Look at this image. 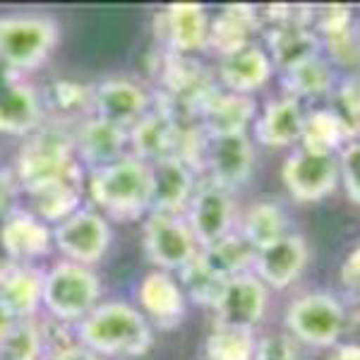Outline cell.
I'll list each match as a JSON object with an SVG mask.
<instances>
[{
  "label": "cell",
  "mask_w": 360,
  "mask_h": 360,
  "mask_svg": "<svg viewBox=\"0 0 360 360\" xmlns=\"http://www.w3.org/2000/svg\"><path fill=\"white\" fill-rule=\"evenodd\" d=\"M41 118L34 89L17 77V70L0 63V132L27 135Z\"/></svg>",
  "instance_id": "4fadbf2b"
},
{
  "label": "cell",
  "mask_w": 360,
  "mask_h": 360,
  "mask_svg": "<svg viewBox=\"0 0 360 360\" xmlns=\"http://www.w3.org/2000/svg\"><path fill=\"white\" fill-rule=\"evenodd\" d=\"M53 360H101L96 353H91L89 348H82V346H68L63 351H58Z\"/></svg>",
  "instance_id": "ee69618b"
},
{
  "label": "cell",
  "mask_w": 360,
  "mask_h": 360,
  "mask_svg": "<svg viewBox=\"0 0 360 360\" xmlns=\"http://www.w3.org/2000/svg\"><path fill=\"white\" fill-rule=\"evenodd\" d=\"M252 360H305V358L293 339L271 336V339H264L262 344H257Z\"/></svg>",
  "instance_id": "74e56055"
},
{
  "label": "cell",
  "mask_w": 360,
  "mask_h": 360,
  "mask_svg": "<svg viewBox=\"0 0 360 360\" xmlns=\"http://www.w3.org/2000/svg\"><path fill=\"white\" fill-rule=\"evenodd\" d=\"M332 111L336 118L341 120V125L346 127L348 137H356L358 127H360V91H358L356 75L341 82L339 91H336V96H334Z\"/></svg>",
  "instance_id": "836d02e7"
},
{
  "label": "cell",
  "mask_w": 360,
  "mask_h": 360,
  "mask_svg": "<svg viewBox=\"0 0 360 360\" xmlns=\"http://www.w3.org/2000/svg\"><path fill=\"white\" fill-rule=\"evenodd\" d=\"M91 103L96 108V118L108 120L113 125H135L149 108V94L137 82L125 77H111L91 91Z\"/></svg>",
  "instance_id": "9a60e30c"
},
{
  "label": "cell",
  "mask_w": 360,
  "mask_h": 360,
  "mask_svg": "<svg viewBox=\"0 0 360 360\" xmlns=\"http://www.w3.org/2000/svg\"><path fill=\"white\" fill-rule=\"evenodd\" d=\"M266 49H269L266 56H269L271 65L286 70L303 60H310V58H317L322 51V39L310 27L278 25L271 27L266 34Z\"/></svg>",
  "instance_id": "cb8c5ba5"
},
{
  "label": "cell",
  "mask_w": 360,
  "mask_h": 360,
  "mask_svg": "<svg viewBox=\"0 0 360 360\" xmlns=\"http://www.w3.org/2000/svg\"><path fill=\"white\" fill-rule=\"evenodd\" d=\"M271 77V60L259 46L248 44L245 49L236 51L231 56H224L219 68V79L231 94H245L257 91Z\"/></svg>",
  "instance_id": "ffe728a7"
},
{
  "label": "cell",
  "mask_w": 360,
  "mask_h": 360,
  "mask_svg": "<svg viewBox=\"0 0 360 360\" xmlns=\"http://www.w3.org/2000/svg\"><path fill=\"white\" fill-rule=\"evenodd\" d=\"M341 283L348 286L351 291H356L358 283H360V252L358 248L351 250V255L344 259V264H341Z\"/></svg>",
  "instance_id": "b9f144b4"
},
{
  "label": "cell",
  "mask_w": 360,
  "mask_h": 360,
  "mask_svg": "<svg viewBox=\"0 0 360 360\" xmlns=\"http://www.w3.org/2000/svg\"><path fill=\"white\" fill-rule=\"evenodd\" d=\"M257 29V15L252 5H229L214 22H209L207 46L221 56H231L245 49L250 34Z\"/></svg>",
  "instance_id": "4316f807"
},
{
  "label": "cell",
  "mask_w": 360,
  "mask_h": 360,
  "mask_svg": "<svg viewBox=\"0 0 360 360\" xmlns=\"http://www.w3.org/2000/svg\"><path fill=\"white\" fill-rule=\"evenodd\" d=\"M51 240L53 233L49 231V226L22 209H13L0 229V245L13 259L41 257L51 250Z\"/></svg>",
  "instance_id": "ac0fdd59"
},
{
  "label": "cell",
  "mask_w": 360,
  "mask_h": 360,
  "mask_svg": "<svg viewBox=\"0 0 360 360\" xmlns=\"http://www.w3.org/2000/svg\"><path fill=\"white\" fill-rule=\"evenodd\" d=\"M329 360H360V348L358 344H346V346L336 348Z\"/></svg>",
  "instance_id": "f6af8a7d"
},
{
  "label": "cell",
  "mask_w": 360,
  "mask_h": 360,
  "mask_svg": "<svg viewBox=\"0 0 360 360\" xmlns=\"http://www.w3.org/2000/svg\"><path fill=\"white\" fill-rule=\"evenodd\" d=\"M79 190H82V173L77 164L60 176L27 185V195L32 197L37 214L46 221H65L68 217H72L82 195Z\"/></svg>",
  "instance_id": "e0dca14e"
},
{
  "label": "cell",
  "mask_w": 360,
  "mask_h": 360,
  "mask_svg": "<svg viewBox=\"0 0 360 360\" xmlns=\"http://www.w3.org/2000/svg\"><path fill=\"white\" fill-rule=\"evenodd\" d=\"M190 233H193L195 243L205 248H212L221 238L231 233L233 226V202H231L229 193L219 185L209 183L202 185L197 193L190 197Z\"/></svg>",
  "instance_id": "30bf717a"
},
{
  "label": "cell",
  "mask_w": 360,
  "mask_h": 360,
  "mask_svg": "<svg viewBox=\"0 0 360 360\" xmlns=\"http://www.w3.org/2000/svg\"><path fill=\"white\" fill-rule=\"evenodd\" d=\"M305 115L300 111L298 98L281 96L264 106L262 115L255 123V137L264 147H288L295 139H300Z\"/></svg>",
  "instance_id": "44dd1931"
},
{
  "label": "cell",
  "mask_w": 360,
  "mask_h": 360,
  "mask_svg": "<svg viewBox=\"0 0 360 360\" xmlns=\"http://www.w3.org/2000/svg\"><path fill=\"white\" fill-rule=\"evenodd\" d=\"M139 305L161 327H178L185 315V295L176 278L166 271H152L139 286Z\"/></svg>",
  "instance_id": "7402d4cb"
},
{
  "label": "cell",
  "mask_w": 360,
  "mask_h": 360,
  "mask_svg": "<svg viewBox=\"0 0 360 360\" xmlns=\"http://www.w3.org/2000/svg\"><path fill=\"white\" fill-rule=\"evenodd\" d=\"M44 291V274L39 269L10 264L0 266V300L15 317H29L37 312Z\"/></svg>",
  "instance_id": "484cf974"
},
{
  "label": "cell",
  "mask_w": 360,
  "mask_h": 360,
  "mask_svg": "<svg viewBox=\"0 0 360 360\" xmlns=\"http://www.w3.org/2000/svg\"><path fill=\"white\" fill-rule=\"evenodd\" d=\"M0 351L5 360H37L41 353V336L32 322H17Z\"/></svg>",
  "instance_id": "e575fe53"
},
{
  "label": "cell",
  "mask_w": 360,
  "mask_h": 360,
  "mask_svg": "<svg viewBox=\"0 0 360 360\" xmlns=\"http://www.w3.org/2000/svg\"><path fill=\"white\" fill-rule=\"evenodd\" d=\"M72 147L77 149L79 156L86 164L101 168L115 161L125 159L127 147V130L120 125H113L101 118H89L79 127L77 135L72 139Z\"/></svg>",
  "instance_id": "d6986e66"
},
{
  "label": "cell",
  "mask_w": 360,
  "mask_h": 360,
  "mask_svg": "<svg viewBox=\"0 0 360 360\" xmlns=\"http://www.w3.org/2000/svg\"><path fill=\"white\" fill-rule=\"evenodd\" d=\"M291 334L307 346H332L346 327V310L327 293H310L293 300L286 312Z\"/></svg>",
  "instance_id": "5b68a950"
},
{
  "label": "cell",
  "mask_w": 360,
  "mask_h": 360,
  "mask_svg": "<svg viewBox=\"0 0 360 360\" xmlns=\"http://www.w3.org/2000/svg\"><path fill=\"white\" fill-rule=\"evenodd\" d=\"M221 327L252 329L266 312V286L252 274H238L226 281L217 303Z\"/></svg>",
  "instance_id": "7c38bea8"
},
{
  "label": "cell",
  "mask_w": 360,
  "mask_h": 360,
  "mask_svg": "<svg viewBox=\"0 0 360 360\" xmlns=\"http://www.w3.org/2000/svg\"><path fill=\"white\" fill-rule=\"evenodd\" d=\"M353 27V17H351V8L348 5H327L322 10V17L317 20V29L319 39L332 37V34H339L344 29Z\"/></svg>",
  "instance_id": "ab89813d"
},
{
  "label": "cell",
  "mask_w": 360,
  "mask_h": 360,
  "mask_svg": "<svg viewBox=\"0 0 360 360\" xmlns=\"http://www.w3.org/2000/svg\"><path fill=\"white\" fill-rule=\"evenodd\" d=\"M180 271H183L180 276H183V283H185V288H188V295L195 305L217 307L229 278L219 274V271L205 259V255H195V257L190 259V262L185 264Z\"/></svg>",
  "instance_id": "4dcf8cb0"
},
{
  "label": "cell",
  "mask_w": 360,
  "mask_h": 360,
  "mask_svg": "<svg viewBox=\"0 0 360 360\" xmlns=\"http://www.w3.org/2000/svg\"><path fill=\"white\" fill-rule=\"evenodd\" d=\"M307 264V245L300 236H283L276 243L255 252L257 278L271 288H286L303 274Z\"/></svg>",
  "instance_id": "2e32d148"
},
{
  "label": "cell",
  "mask_w": 360,
  "mask_h": 360,
  "mask_svg": "<svg viewBox=\"0 0 360 360\" xmlns=\"http://www.w3.org/2000/svg\"><path fill=\"white\" fill-rule=\"evenodd\" d=\"M56 245L75 264H94L113 240L111 226L96 212H75L56 229Z\"/></svg>",
  "instance_id": "ba28073f"
},
{
  "label": "cell",
  "mask_w": 360,
  "mask_h": 360,
  "mask_svg": "<svg viewBox=\"0 0 360 360\" xmlns=\"http://www.w3.org/2000/svg\"><path fill=\"white\" fill-rule=\"evenodd\" d=\"M53 96L58 101V106L65 108V111H79L86 103H91V89L77 84V82H68V79H60V82L53 84Z\"/></svg>",
  "instance_id": "f35d334b"
},
{
  "label": "cell",
  "mask_w": 360,
  "mask_h": 360,
  "mask_svg": "<svg viewBox=\"0 0 360 360\" xmlns=\"http://www.w3.org/2000/svg\"><path fill=\"white\" fill-rule=\"evenodd\" d=\"M286 214L276 202H257L248 209L240 236L252 250H262L286 236Z\"/></svg>",
  "instance_id": "f1b7e54d"
},
{
  "label": "cell",
  "mask_w": 360,
  "mask_h": 360,
  "mask_svg": "<svg viewBox=\"0 0 360 360\" xmlns=\"http://www.w3.org/2000/svg\"><path fill=\"white\" fill-rule=\"evenodd\" d=\"M281 180L300 202H317L329 197L339 185V164L334 154H312L298 149L283 161Z\"/></svg>",
  "instance_id": "52a82bcc"
},
{
  "label": "cell",
  "mask_w": 360,
  "mask_h": 360,
  "mask_svg": "<svg viewBox=\"0 0 360 360\" xmlns=\"http://www.w3.org/2000/svg\"><path fill=\"white\" fill-rule=\"evenodd\" d=\"M348 132L336 118L332 108H319V111L305 115L303 130H300V142H303L305 152L312 154H327L332 156L336 149L346 147Z\"/></svg>",
  "instance_id": "83f0119b"
},
{
  "label": "cell",
  "mask_w": 360,
  "mask_h": 360,
  "mask_svg": "<svg viewBox=\"0 0 360 360\" xmlns=\"http://www.w3.org/2000/svg\"><path fill=\"white\" fill-rule=\"evenodd\" d=\"M17 200V178L13 171L0 168V217H8L15 209Z\"/></svg>",
  "instance_id": "60d3db41"
},
{
  "label": "cell",
  "mask_w": 360,
  "mask_h": 360,
  "mask_svg": "<svg viewBox=\"0 0 360 360\" xmlns=\"http://www.w3.org/2000/svg\"><path fill=\"white\" fill-rule=\"evenodd\" d=\"M79 339L91 353L103 356H144L154 346L149 322L127 303L98 305L79 324Z\"/></svg>",
  "instance_id": "6da1fadb"
},
{
  "label": "cell",
  "mask_w": 360,
  "mask_h": 360,
  "mask_svg": "<svg viewBox=\"0 0 360 360\" xmlns=\"http://www.w3.org/2000/svg\"><path fill=\"white\" fill-rule=\"evenodd\" d=\"M89 195L96 207L106 209L115 219L142 217L149 209V166L137 159H120L94 168Z\"/></svg>",
  "instance_id": "7a4b0ae2"
},
{
  "label": "cell",
  "mask_w": 360,
  "mask_h": 360,
  "mask_svg": "<svg viewBox=\"0 0 360 360\" xmlns=\"http://www.w3.org/2000/svg\"><path fill=\"white\" fill-rule=\"evenodd\" d=\"M60 29L49 15L0 17V63L13 70H34L56 49Z\"/></svg>",
  "instance_id": "3957f363"
},
{
  "label": "cell",
  "mask_w": 360,
  "mask_h": 360,
  "mask_svg": "<svg viewBox=\"0 0 360 360\" xmlns=\"http://www.w3.org/2000/svg\"><path fill=\"white\" fill-rule=\"evenodd\" d=\"M195 245L188 224L171 214H152L144 226V250L156 266L183 269L197 255Z\"/></svg>",
  "instance_id": "9c48e42d"
},
{
  "label": "cell",
  "mask_w": 360,
  "mask_h": 360,
  "mask_svg": "<svg viewBox=\"0 0 360 360\" xmlns=\"http://www.w3.org/2000/svg\"><path fill=\"white\" fill-rule=\"evenodd\" d=\"M255 348H257V339H255L252 329L219 324L207 336L205 353L207 360H252Z\"/></svg>",
  "instance_id": "1f68e13d"
},
{
  "label": "cell",
  "mask_w": 360,
  "mask_h": 360,
  "mask_svg": "<svg viewBox=\"0 0 360 360\" xmlns=\"http://www.w3.org/2000/svg\"><path fill=\"white\" fill-rule=\"evenodd\" d=\"M166 39L173 53L185 56L207 46L209 17L197 3H173L166 8Z\"/></svg>",
  "instance_id": "603a6c76"
},
{
  "label": "cell",
  "mask_w": 360,
  "mask_h": 360,
  "mask_svg": "<svg viewBox=\"0 0 360 360\" xmlns=\"http://www.w3.org/2000/svg\"><path fill=\"white\" fill-rule=\"evenodd\" d=\"M188 127L178 125L166 113H144L127 132V144L132 147L137 161H159L180 154V144Z\"/></svg>",
  "instance_id": "5bb4252c"
},
{
  "label": "cell",
  "mask_w": 360,
  "mask_h": 360,
  "mask_svg": "<svg viewBox=\"0 0 360 360\" xmlns=\"http://www.w3.org/2000/svg\"><path fill=\"white\" fill-rule=\"evenodd\" d=\"M15 324H17V317L13 315V310L0 300V348H3V344L8 341V336L15 329Z\"/></svg>",
  "instance_id": "7bdbcfd3"
},
{
  "label": "cell",
  "mask_w": 360,
  "mask_h": 360,
  "mask_svg": "<svg viewBox=\"0 0 360 360\" xmlns=\"http://www.w3.org/2000/svg\"><path fill=\"white\" fill-rule=\"evenodd\" d=\"M322 49L329 51L339 65H356L358 63V37L356 27H348L344 32L332 34V37L322 39Z\"/></svg>",
  "instance_id": "8d00e7d4"
},
{
  "label": "cell",
  "mask_w": 360,
  "mask_h": 360,
  "mask_svg": "<svg viewBox=\"0 0 360 360\" xmlns=\"http://www.w3.org/2000/svg\"><path fill=\"white\" fill-rule=\"evenodd\" d=\"M98 293H101V281L94 271L82 264L63 262L44 276L41 300L51 315L75 322L94 310Z\"/></svg>",
  "instance_id": "277c9868"
},
{
  "label": "cell",
  "mask_w": 360,
  "mask_h": 360,
  "mask_svg": "<svg viewBox=\"0 0 360 360\" xmlns=\"http://www.w3.org/2000/svg\"><path fill=\"white\" fill-rule=\"evenodd\" d=\"M339 164V178L344 180V190L351 197L353 205L360 202V147L351 142L348 147H341V161Z\"/></svg>",
  "instance_id": "d590c367"
},
{
  "label": "cell",
  "mask_w": 360,
  "mask_h": 360,
  "mask_svg": "<svg viewBox=\"0 0 360 360\" xmlns=\"http://www.w3.org/2000/svg\"><path fill=\"white\" fill-rule=\"evenodd\" d=\"M255 113H257V103L252 96L217 91L200 115V127L209 135H236V132H245Z\"/></svg>",
  "instance_id": "d4e9b609"
},
{
  "label": "cell",
  "mask_w": 360,
  "mask_h": 360,
  "mask_svg": "<svg viewBox=\"0 0 360 360\" xmlns=\"http://www.w3.org/2000/svg\"><path fill=\"white\" fill-rule=\"evenodd\" d=\"M281 84L291 98L319 96L332 89L334 72H332V68H329V63L324 60L322 56H317V58H310V60H303V63H298V65L283 70Z\"/></svg>",
  "instance_id": "f546056e"
},
{
  "label": "cell",
  "mask_w": 360,
  "mask_h": 360,
  "mask_svg": "<svg viewBox=\"0 0 360 360\" xmlns=\"http://www.w3.org/2000/svg\"><path fill=\"white\" fill-rule=\"evenodd\" d=\"M195 193L193 171L178 156L159 159L149 166V209L152 214H171L188 207Z\"/></svg>",
  "instance_id": "8fae6325"
},
{
  "label": "cell",
  "mask_w": 360,
  "mask_h": 360,
  "mask_svg": "<svg viewBox=\"0 0 360 360\" xmlns=\"http://www.w3.org/2000/svg\"><path fill=\"white\" fill-rule=\"evenodd\" d=\"M255 252L248 245V240L243 236H226L219 243H214L212 248H207L205 259L214 269L226 278H233L238 274H248V266L255 264Z\"/></svg>",
  "instance_id": "d6a6232c"
},
{
  "label": "cell",
  "mask_w": 360,
  "mask_h": 360,
  "mask_svg": "<svg viewBox=\"0 0 360 360\" xmlns=\"http://www.w3.org/2000/svg\"><path fill=\"white\" fill-rule=\"evenodd\" d=\"M75 164L77 161H75L72 139L58 130H44L37 132L20 149L15 178L27 188V185H34L39 180L60 176Z\"/></svg>",
  "instance_id": "8992f818"
}]
</instances>
